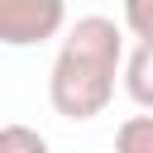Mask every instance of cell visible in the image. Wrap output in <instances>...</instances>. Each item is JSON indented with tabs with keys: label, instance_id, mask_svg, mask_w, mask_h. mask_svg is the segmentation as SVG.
Wrapping results in <instances>:
<instances>
[{
	"label": "cell",
	"instance_id": "6",
	"mask_svg": "<svg viewBox=\"0 0 153 153\" xmlns=\"http://www.w3.org/2000/svg\"><path fill=\"white\" fill-rule=\"evenodd\" d=\"M120 10H124V29L139 43H153V0H120Z\"/></svg>",
	"mask_w": 153,
	"mask_h": 153
},
{
	"label": "cell",
	"instance_id": "5",
	"mask_svg": "<svg viewBox=\"0 0 153 153\" xmlns=\"http://www.w3.org/2000/svg\"><path fill=\"white\" fill-rule=\"evenodd\" d=\"M0 153H53V143L29 124H0Z\"/></svg>",
	"mask_w": 153,
	"mask_h": 153
},
{
	"label": "cell",
	"instance_id": "3",
	"mask_svg": "<svg viewBox=\"0 0 153 153\" xmlns=\"http://www.w3.org/2000/svg\"><path fill=\"white\" fill-rule=\"evenodd\" d=\"M124 91L139 110H153V43H134V53L124 57Z\"/></svg>",
	"mask_w": 153,
	"mask_h": 153
},
{
	"label": "cell",
	"instance_id": "4",
	"mask_svg": "<svg viewBox=\"0 0 153 153\" xmlns=\"http://www.w3.org/2000/svg\"><path fill=\"white\" fill-rule=\"evenodd\" d=\"M115 153H153V110L148 115H129L115 129Z\"/></svg>",
	"mask_w": 153,
	"mask_h": 153
},
{
	"label": "cell",
	"instance_id": "1",
	"mask_svg": "<svg viewBox=\"0 0 153 153\" xmlns=\"http://www.w3.org/2000/svg\"><path fill=\"white\" fill-rule=\"evenodd\" d=\"M120 72H124V29L105 14H86L67 29L53 57L48 100L62 120H96L105 115Z\"/></svg>",
	"mask_w": 153,
	"mask_h": 153
},
{
	"label": "cell",
	"instance_id": "2",
	"mask_svg": "<svg viewBox=\"0 0 153 153\" xmlns=\"http://www.w3.org/2000/svg\"><path fill=\"white\" fill-rule=\"evenodd\" d=\"M67 24V0H0V43L38 48Z\"/></svg>",
	"mask_w": 153,
	"mask_h": 153
}]
</instances>
